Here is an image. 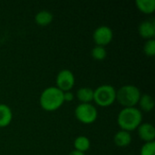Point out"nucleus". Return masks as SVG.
<instances>
[{
	"mask_svg": "<svg viewBox=\"0 0 155 155\" xmlns=\"http://www.w3.org/2000/svg\"><path fill=\"white\" fill-rule=\"evenodd\" d=\"M114 38V33L111 27L107 25H101L97 27L93 34V39L96 45L105 47Z\"/></svg>",
	"mask_w": 155,
	"mask_h": 155,
	"instance_id": "obj_7",
	"label": "nucleus"
},
{
	"mask_svg": "<svg viewBox=\"0 0 155 155\" xmlns=\"http://www.w3.org/2000/svg\"><path fill=\"white\" fill-rule=\"evenodd\" d=\"M91 54H92V57L94 60H96V61H103L107 56V51H106L105 47H104V46L95 45L92 49Z\"/></svg>",
	"mask_w": 155,
	"mask_h": 155,
	"instance_id": "obj_17",
	"label": "nucleus"
},
{
	"mask_svg": "<svg viewBox=\"0 0 155 155\" xmlns=\"http://www.w3.org/2000/svg\"><path fill=\"white\" fill-rule=\"evenodd\" d=\"M56 86L62 92H69L73 89L75 84V78L72 71L68 69L61 70L56 76Z\"/></svg>",
	"mask_w": 155,
	"mask_h": 155,
	"instance_id": "obj_6",
	"label": "nucleus"
},
{
	"mask_svg": "<svg viewBox=\"0 0 155 155\" xmlns=\"http://www.w3.org/2000/svg\"><path fill=\"white\" fill-rule=\"evenodd\" d=\"M13 119L11 108L4 104H0V128L8 126Z\"/></svg>",
	"mask_w": 155,
	"mask_h": 155,
	"instance_id": "obj_11",
	"label": "nucleus"
},
{
	"mask_svg": "<svg viewBox=\"0 0 155 155\" xmlns=\"http://www.w3.org/2000/svg\"><path fill=\"white\" fill-rule=\"evenodd\" d=\"M141 95V91L134 84H125L116 90V101L124 108L135 107Z\"/></svg>",
	"mask_w": 155,
	"mask_h": 155,
	"instance_id": "obj_3",
	"label": "nucleus"
},
{
	"mask_svg": "<svg viewBox=\"0 0 155 155\" xmlns=\"http://www.w3.org/2000/svg\"><path fill=\"white\" fill-rule=\"evenodd\" d=\"M136 7L143 14L150 15L155 11V0H136Z\"/></svg>",
	"mask_w": 155,
	"mask_h": 155,
	"instance_id": "obj_14",
	"label": "nucleus"
},
{
	"mask_svg": "<svg viewBox=\"0 0 155 155\" xmlns=\"http://www.w3.org/2000/svg\"><path fill=\"white\" fill-rule=\"evenodd\" d=\"M143 53L149 57H153L155 55V39L147 40L143 45Z\"/></svg>",
	"mask_w": 155,
	"mask_h": 155,
	"instance_id": "obj_18",
	"label": "nucleus"
},
{
	"mask_svg": "<svg viewBox=\"0 0 155 155\" xmlns=\"http://www.w3.org/2000/svg\"><path fill=\"white\" fill-rule=\"evenodd\" d=\"M138 104L140 105V108L142 111H144L146 113L152 112L154 108V100L152 95L148 94H142L140 97V100L138 102Z\"/></svg>",
	"mask_w": 155,
	"mask_h": 155,
	"instance_id": "obj_15",
	"label": "nucleus"
},
{
	"mask_svg": "<svg viewBox=\"0 0 155 155\" xmlns=\"http://www.w3.org/2000/svg\"><path fill=\"white\" fill-rule=\"evenodd\" d=\"M39 104L42 109L46 112L56 111L64 104V92L55 86H49L40 94Z\"/></svg>",
	"mask_w": 155,
	"mask_h": 155,
	"instance_id": "obj_2",
	"label": "nucleus"
},
{
	"mask_svg": "<svg viewBox=\"0 0 155 155\" xmlns=\"http://www.w3.org/2000/svg\"><path fill=\"white\" fill-rule=\"evenodd\" d=\"M75 118L84 124H94L97 117V109L92 104H79L74 110Z\"/></svg>",
	"mask_w": 155,
	"mask_h": 155,
	"instance_id": "obj_5",
	"label": "nucleus"
},
{
	"mask_svg": "<svg viewBox=\"0 0 155 155\" xmlns=\"http://www.w3.org/2000/svg\"><path fill=\"white\" fill-rule=\"evenodd\" d=\"M53 19H54L53 14L47 10L39 11L35 16V23L41 26H46V25H50L53 22Z\"/></svg>",
	"mask_w": 155,
	"mask_h": 155,
	"instance_id": "obj_13",
	"label": "nucleus"
},
{
	"mask_svg": "<svg viewBox=\"0 0 155 155\" xmlns=\"http://www.w3.org/2000/svg\"><path fill=\"white\" fill-rule=\"evenodd\" d=\"M127 155H131V154H127Z\"/></svg>",
	"mask_w": 155,
	"mask_h": 155,
	"instance_id": "obj_22",
	"label": "nucleus"
},
{
	"mask_svg": "<svg viewBox=\"0 0 155 155\" xmlns=\"http://www.w3.org/2000/svg\"><path fill=\"white\" fill-rule=\"evenodd\" d=\"M143 122V114L136 107L124 108L117 116L118 126L123 131L132 132L136 130Z\"/></svg>",
	"mask_w": 155,
	"mask_h": 155,
	"instance_id": "obj_1",
	"label": "nucleus"
},
{
	"mask_svg": "<svg viewBox=\"0 0 155 155\" xmlns=\"http://www.w3.org/2000/svg\"><path fill=\"white\" fill-rule=\"evenodd\" d=\"M68 155H85L84 153H81V152H78V151H75V150H74V151H72L71 153H69V154Z\"/></svg>",
	"mask_w": 155,
	"mask_h": 155,
	"instance_id": "obj_21",
	"label": "nucleus"
},
{
	"mask_svg": "<svg viewBox=\"0 0 155 155\" xmlns=\"http://www.w3.org/2000/svg\"><path fill=\"white\" fill-rule=\"evenodd\" d=\"M76 97L80 104H91L94 101V90L90 87H81L76 92Z\"/></svg>",
	"mask_w": 155,
	"mask_h": 155,
	"instance_id": "obj_12",
	"label": "nucleus"
},
{
	"mask_svg": "<svg viewBox=\"0 0 155 155\" xmlns=\"http://www.w3.org/2000/svg\"><path fill=\"white\" fill-rule=\"evenodd\" d=\"M116 101V90L111 84H102L94 90V102L101 107H108Z\"/></svg>",
	"mask_w": 155,
	"mask_h": 155,
	"instance_id": "obj_4",
	"label": "nucleus"
},
{
	"mask_svg": "<svg viewBox=\"0 0 155 155\" xmlns=\"http://www.w3.org/2000/svg\"><path fill=\"white\" fill-rule=\"evenodd\" d=\"M140 155H155V142L145 143L141 148Z\"/></svg>",
	"mask_w": 155,
	"mask_h": 155,
	"instance_id": "obj_19",
	"label": "nucleus"
},
{
	"mask_svg": "<svg viewBox=\"0 0 155 155\" xmlns=\"http://www.w3.org/2000/svg\"><path fill=\"white\" fill-rule=\"evenodd\" d=\"M136 130L138 133V136L142 141L145 143L154 142L155 128L152 124L150 123L141 124Z\"/></svg>",
	"mask_w": 155,
	"mask_h": 155,
	"instance_id": "obj_8",
	"label": "nucleus"
},
{
	"mask_svg": "<svg viewBox=\"0 0 155 155\" xmlns=\"http://www.w3.org/2000/svg\"><path fill=\"white\" fill-rule=\"evenodd\" d=\"M138 33L140 36L146 40L154 39L155 36V23L153 20L143 21L138 26Z\"/></svg>",
	"mask_w": 155,
	"mask_h": 155,
	"instance_id": "obj_9",
	"label": "nucleus"
},
{
	"mask_svg": "<svg viewBox=\"0 0 155 155\" xmlns=\"http://www.w3.org/2000/svg\"><path fill=\"white\" fill-rule=\"evenodd\" d=\"M91 146V143L90 140L84 135H80L78 137L75 138V140L74 141V147L75 151L81 152V153H85L90 149Z\"/></svg>",
	"mask_w": 155,
	"mask_h": 155,
	"instance_id": "obj_16",
	"label": "nucleus"
},
{
	"mask_svg": "<svg viewBox=\"0 0 155 155\" xmlns=\"http://www.w3.org/2000/svg\"><path fill=\"white\" fill-rule=\"evenodd\" d=\"M74 99V94L71 91L64 93V103L65 102H68V103L73 102Z\"/></svg>",
	"mask_w": 155,
	"mask_h": 155,
	"instance_id": "obj_20",
	"label": "nucleus"
},
{
	"mask_svg": "<svg viewBox=\"0 0 155 155\" xmlns=\"http://www.w3.org/2000/svg\"><path fill=\"white\" fill-rule=\"evenodd\" d=\"M114 142L116 146L124 148L131 144L132 143V135L129 132L120 130L114 136Z\"/></svg>",
	"mask_w": 155,
	"mask_h": 155,
	"instance_id": "obj_10",
	"label": "nucleus"
}]
</instances>
